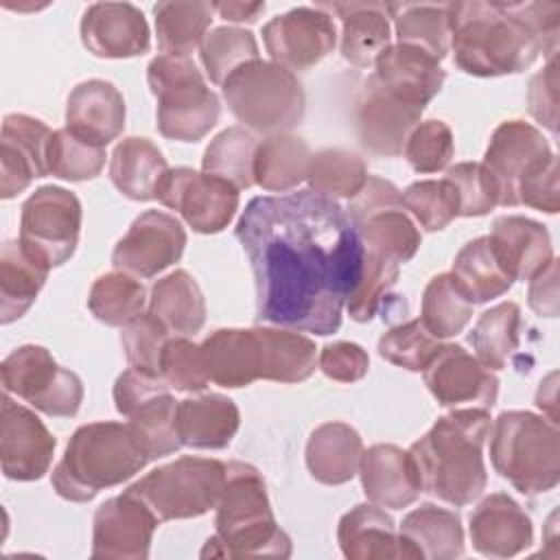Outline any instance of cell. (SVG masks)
<instances>
[{"mask_svg": "<svg viewBox=\"0 0 560 560\" xmlns=\"http://www.w3.org/2000/svg\"><path fill=\"white\" fill-rule=\"evenodd\" d=\"M262 42L273 63L287 70H308L332 52L337 28L322 7H295L262 26Z\"/></svg>", "mask_w": 560, "mask_h": 560, "instance_id": "cell-15", "label": "cell"}, {"mask_svg": "<svg viewBox=\"0 0 560 560\" xmlns=\"http://www.w3.org/2000/svg\"><path fill=\"white\" fill-rule=\"evenodd\" d=\"M468 341L477 361L488 370H503L521 343V308L516 302H501L479 315Z\"/></svg>", "mask_w": 560, "mask_h": 560, "instance_id": "cell-43", "label": "cell"}, {"mask_svg": "<svg viewBox=\"0 0 560 560\" xmlns=\"http://www.w3.org/2000/svg\"><path fill=\"white\" fill-rule=\"evenodd\" d=\"M214 11L225 20L234 24H252L260 18L265 11V2H212Z\"/></svg>", "mask_w": 560, "mask_h": 560, "instance_id": "cell-61", "label": "cell"}, {"mask_svg": "<svg viewBox=\"0 0 560 560\" xmlns=\"http://www.w3.org/2000/svg\"><path fill=\"white\" fill-rule=\"evenodd\" d=\"M144 302L147 291L142 282L136 276L118 269L98 276L88 295L90 313L98 322L120 328L142 313Z\"/></svg>", "mask_w": 560, "mask_h": 560, "instance_id": "cell-46", "label": "cell"}, {"mask_svg": "<svg viewBox=\"0 0 560 560\" xmlns=\"http://www.w3.org/2000/svg\"><path fill=\"white\" fill-rule=\"evenodd\" d=\"M81 201L61 186H42L24 203L20 214V245L39 265L52 269L68 262L79 245Z\"/></svg>", "mask_w": 560, "mask_h": 560, "instance_id": "cell-12", "label": "cell"}, {"mask_svg": "<svg viewBox=\"0 0 560 560\" xmlns=\"http://www.w3.org/2000/svg\"><path fill=\"white\" fill-rule=\"evenodd\" d=\"M149 462L151 455L129 422L81 424L52 468V488L66 501L85 503L131 479Z\"/></svg>", "mask_w": 560, "mask_h": 560, "instance_id": "cell-5", "label": "cell"}, {"mask_svg": "<svg viewBox=\"0 0 560 560\" xmlns=\"http://www.w3.org/2000/svg\"><path fill=\"white\" fill-rule=\"evenodd\" d=\"M527 109L551 133L558 131V59L549 57L527 85Z\"/></svg>", "mask_w": 560, "mask_h": 560, "instance_id": "cell-58", "label": "cell"}, {"mask_svg": "<svg viewBox=\"0 0 560 560\" xmlns=\"http://www.w3.org/2000/svg\"><path fill=\"white\" fill-rule=\"evenodd\" d=\"M92 525V558L144 560L160 521L140 497L125 490L98 505Z\"/></svg>", "mask_w": 560, "mask_h": 560, "instance_id": "cell-17", "label": "cell"}, {"mask_svg": "<svg viewBox=\"0 0 560 560\" xmlns=\"http://www.w3.org/2000/svg\"><path fill=\"white\" fill-rule=\"evenodd\" d=\"M398 273H400L398 262H392L383 256L365 252L359 284L346 302L350 317L359 324L370 322L376 315V311L381 308L387 291L396 284Z\"/></svg>", "mask_w": 560, "mask_h": 560, "instance_id": "cell-52", "label": "cell"}, {"mask_svg": "<svg viewBox=\"0 0 560 560\" xmlns=\"http://www.w3.org/2000/svg\"><path fill=\"white\" fill-rule=\"evenodd\" d=\"M168 171L166 158L149 138H122L109 158V179L120 195L133 201L155 199V190Z\"/></svg>", "mask_w": 560, "mask_h": 560, "instance_id": "cell-33", "label": "cell"}, {"mask_svg": "<svg viewBox=\"0 0 560 560\" xmlns=\"http://www.w3.org/2000/svg\"><path fill=\"white\" fill-rule=\"evenodd\" d=\"M341 553L350 560H418V551L400 534L385 510L374 503L354 505L337 527Z\"/></svg>", "mask_w": 560, "mask_h": 560, "instance_id": "cell-26", "label": "cell"}, {"mask_svg": "<svg viewBox=\"0 0 560 560\" xmlns=\"http://www.w3.org/2000/svg\"><path fill=\"white\" fill-rule=\"evenodd\" d=\"M48 267L33 260L20 241H7L0 252V324L20 319L48 278Z\"/></svg>", "mask_w": 560, "mask_h": 560, "instance_id": "cell-38", "label": "cell"}, {"mask_svg": "<svg viewBox=\"0 0 560 560\" xmlns=\"http://www.w3.org/2000/svg\"><path fill=\"white\" fill-rule=\"evenodd\" d=\"M155 199L175 210L199 234L225 230L238 210V188L188 166L168 168L158 184Z\"/></svg>", "mask_w": 560, "mask_h": 560, "instance_id": "cell-14", "label": "cell"}, {"mask_svg": "<svg viewBox=\"0 0 560 560\" xmlns=\"http://www.w3.org/2000/svg\"><path fill=\"white\" fill-rule=\"evenodd\" d=\"M402 206L427 232H440L459 217L457 190L446 177L409 184L402 190Z\"/></svg>", "mask_w": 560, "mask_h": 560, "instance_id": "cell-50", "label": "cell"}, {"mask_svg": "<svg viewBox=\"0 0 560 560\" xmlns=\"http://www.w3.org/2000/svg\"><path fill=\"white\" fill-rule=\"evenodd\" d=\"M341 20V57L359 68L374 66L392 44L389 4L383 2H332L317 4Z\"/></svg>", "mask_w": 560, "mask_h": 560, "instance_id": "cell-31", "label": "cell"}, {"mask_svg": "<svg viewBox=\"0 0 560 560\" xmlns=\"http://www.w3.org/2000/svg\"><path fill=\"white\" fill-rule=\"evenodd\" d=\"M488 409L466 407L435 420V424L411 444L409 453L420 475L422 492L455 508L477 501L488 483L483 444L490 435Z\"/></svg>", "mask_w": 560, "mask_h": 560, "instance_id": "cell-3", "label": "cell"}, {"mask_svg": "<svg viewBox=\"0 0 560 560\" xmlns=\"http://www.w3.org/2000/svg\"><path fill=\"white\" fill-rule=\"evenodd\" d=\"M354 225L361 234L365 252L383 256L398 265L409 262L416 256L422 241L405 206H389L376 210L354 221Z\"/></svg>", "mask_w": 560, "mask_h": 560, "instance_id": "cell-40", "label": "cell"}, {"mask_svg": "<svg viewBox=\"0 0 560 560\" xmlns=\"http://www.w3.org/2000/svg\"><path fill=\"white\" fill-rule=\"evenodd\" d=\"M372 77L396 98L422 109L440 94L446 81V72L435 57L398 42L376 57Z\"/></svg>", "mask_w": 560, "mask_h": 560, "instance_id": "cell-25", "label": "cell"}, {"mask_svg": "<svg viewBox=\"0 0 560 560\" xmlns=\"http://www.w3.org/2000/svg\"><path fill=\"white\" fill-rule=\"evenodd\" d=\"M481 164L497 188L499 206L558 212V158L534 125L518 118L501 122L490 136Z\"/></svg>", "mask_w": 560, "mask_h": 560, "instance_id": "cell-6", "label": "cell"}, {"mask_svg": "<svg viewBox=\"0 0 560 560\" xmlns=\"http://www.w3.org/2000/svg\"><path fill=\"white\" fill-rule=\"evenodd\" d=\"M158 48L162 55L188 57L201 46L214 15L212 2H158L153 7Z\"/></svg>", "mask_w": 560, "mask_h": 560, "instance_id": "cell-41", "label": "cell"}, {"mask_svg": "<svg viewBox=\"0 0 560 560\" xmlns=\"http://www.w3.org/2000/svg\"><path fill=\"white\" fill-rule=\"evenodd\" d=\"M206 374L221 387H247L262 378V350L254 328H219L201 346Z\"/></svg>", "mask_w": 560, "mask_h": 560, "instance_id": "cell-28", "label": "cell"}, {"mask_svg": "<svg viewBox=\"0 0 560 560\" xmlns=\"http://www.w3.org/2000/svg\"><path fill=\"white\" fill-rule=\"evenodd\" d=\"M214 534L201 558H289L291 538L271 512L262 475L245 462L225 464V481L217 501Z\"/></svg>", "mask_w": 560, "mask_h": 560, "instance_id": "cell-4", "label": "cell"}, {"mask_svg": "<svg viewBox=\"0 0 560 560\" xmlns=\"http://www.w3.org/2000/svg\"><path fill=\"white\" fill-rule=\"evenodd\" d=\"M234 234L252 265L260 322L322 337L339 330L365 254L339 201L311 188L254 197Z\"/></svg>", "mask_w": 560, "mask_h": 560, "instance_id": "cell-1", "label": "cell"}, {"mask_svg": "<svg viewBox=\"0 0 560 560\" xmlns=\"http://www.w3.org/2000/svg\"><path fill=\"white\" fill-rule=\"evenodd\" d=\"M149 313L175 337H188L206 322V300L197 280L186 269H175L151 287Z\"/></svg>", "mask_w": 560, "mask_h": 560, "instance_id": "cell-34", "label": "cell"}, {"mask_svg": "<svg viewBox=\"0 0 560 560\" xmlns=\"http://www.w3.org/2000/svg\"><path fill=\"white\" fill-rule=\"evenodd\" d=\"M201 63L212 83L223 85V81L243 63L258 59V42L254 33L238 26H217L212 28L199 46Z\"/></svg>", "mask_w": 560, "mask_h": 560, "instance_id": "cell-48", "label": "cell"}, {"mask_svg": "<svg viewBox=\"0 0 560 560\" xmlns=\"http://www.w3.org/2000/svg\"><path fill=\"white\" fill-rule=\"evenodd\" d=\"M168 341V330L151 313H140L129 324L122 326L120 343L127 357L129 368H136L147 374L160 376V361L164 346Z\"/></svg>", "mask_w": 560, "mask_h": 560, "instance_id": "cell-54", "label": "cell"}, {"mask_svg": "<svg viewBox=\"0 0 560 560\" xmlns=\"http://www.w3.org/2000/svg\"><path fill=\"white\" fill-rule=\"evenodd\" d=\"M398 44L416 46L438 61L451 50L448 4H389Z\"/></svg>", "mask_w": 560, "mask_h": 560, "instance_id": "cell-42", "label": "cell"}, {"mask_svg": "<svg viewBox=\"0 0 560 560\" xmlns=\"http://www.w3.org/2000/svg\"><path fill=\"white\" fill-rule=\"evenodd\" d=\"M490 243L503 265V269L516 280H532L553 260L551 238L542 223L508 214L492 223Z\"/></svg>", "mask_w": 560, "mask_h": 560, "instance_id": "cell-29", "label": "cell"}, {"mask_svg": "<svg viewBox=\"0 0 560 560\" xmlns=\"http://www.w3.org/2000/svg\"><path fill=\"white\" fill-rule=\"evenodd\" d=\"M475 551L486 558H514L534 542L529 514L505 492H492L479 501L468 518Z\"/></svg>", "mask_w": 560, "mask_h": 560, "instance_id": "cell-23", "label": "cell"}, {"mask_svg": "<svg viewBox=\"0 0 560 560\" xmlns=\"http://www.w3.org/2000/svg\"><path fill=\"white\" fill-rule=\"evenodd\" d=\"M558 374L556 372H549L542 381H540V387L536 392V405L547 413V420H551L553 424H558V411H556V389H558Z\"/></svg>", "mask_w": 560, "mask_h": 560, "instance_id": "cell-62", "label": "cell"}, {"mask_svg": "<svg viewBox=\"0 0 560 560\" xmlns=\"http://www.w3.org/2000/svg\"><path fill=\"white\" fill-rule=\"evenodd\" d=\"M363 440L354 427L332 420L313 429L306 442V468L326 486H341L359 472Z\"/></svg>", "mask_w": 560, "mask_h": 560, "instance_id": "cell-32", "label": "cell"}, {"mask_svg": "<svg viewBox=\"0 0 560 560\" xmlns=\"http://www.w3.org/2000/svg\"><path fill=\"white\" fill-rule=\"evenodd\" d=\"M359 477L368 501L387 510H402L422 492L411 453L396 444H374L363 451Z\"/></svg>", "mask_w": 560, "mask_h": 560, "instance_id": "cell-24", "label": "cell"}, {"mask_svg": "<svg viewBox=\"0 0 560 560\" xmlns=\"http://www.w3.org/2000/svg\"><path fill=\"white\" fill-rule=\"evenodd\" d=\"M527 289V304L540 317L558 315V260L553 258L542 271H538Z\"/></svg>", "mask_w": 560, "mask_h": 560, "instance_id": "cell-60", "label": "cell"}, {"mask_svg": "<svg viewBox=\"0 0 560 560\" xmlns=\"http://www.w3.org/2000/svg\"><path fill=\"white\" fill-rule=\"evenodd\" d=\"M258 140L245 127H228L217 133L203 151L201 168L203 173L217 175L230 182L234 188L243 190L254 186V158Z\"/></svg>", "mask_w": 560, "mask_h": 560, "instance_id": "cell-44", "label": "cell"}, {"mask_svg": "<svg viewBox=\"0 0 560 560\" xmlns=\"http://www.w3.org/2000/svg\"><path fill=\"white\" fill-rule=\"evenodd\" d=\"M186 247V230L162 210H144L116 243L112 262L136 278H153L177 262Z\"/></svg>", "mask_w": 560, "mask_h": 560, "instance_id": "cell-16", "label": "cell"}, {"mask_svg": "<svg viewBox=\"0 0 560 560\" xmlns=\"http://www.w3.org/2000/svg\"><path fill=\"white\" fill-rule=\"evenodd\" d=\"M105 147H98L68 127L55 129L48 142V173L68 182L94 179L105 166Z\"/></svg>", "mask_w": 560, "mask_h": 560, "instance_id": "cell-49", "label": "cell"}, {"mask_svg": "<svg viewBox=\"0 0 560 560\" xmlns=\"http://www.w3.org/2000/svg\"><path fill=\"white\" fill-rule=\"evenodd\" d=\"M308 144L291 133L269 136L258 142L254 158V184L267 192H287L306 182L311 166Z\"/></svg>", "mask_w": 560, "mask_h": 560, "instance_id": "cell-37", "label": "cell"}, {"mask_svg": "<svg viewBox=\"0 0 560 560\" xmlns=\"http://www.w3.org/2000/svg\"><path fill=\"white\" fill-rule=\"evenodd\" d=\"M448 18L455 66L472 77L518 74L558 52V2H448Z\"/></svg>", "mask_w": 560, "mask_h": 560, "instance_id": "cell-2", "label": "cell"}, {"mask_svg": "<svg viewBox=\"0 0 560 560\" xmlns=\"http://www.w3.org/2000/svg\"><path fill=\"white\" fill-rule=\"evenodd\" d=\"M317 365L332 381L357 383L368 374L370 357L354 341H332L319 350Z\"/></svg>", "mask_w": 560, "mask_h": 560, "instance_id": "cell-57", "label": "cell"}, {"mask_svg": "<svg viewBox=\"0 0 560 560\" xmlns=\"http://www.w3.org/2000/svg\"><path fill=\"white\" fill-rule=\"evenodd\" d=\"M440 346V339H435L420 319H409L383 332L378 339V354L398 368L422 372Z\"/></svg>", "mask_w": 560, "mask_h": 560, "instance_id": "cell-51", "label": "cell"}, {"mask_svg": "<svg viewBox=\"0 0 560 560\" xmlns=\"http://www.w3.org/2000/svg\"><path fill=\"white\" fill-rule=\"evenodd\" d=\"M389 206H402V192L389 179L368 175L363 188L350 199L346 210L352 217V221H359L365 214H372Z\"/></svg>", "mask_w": 560, "mask_h": 560, "instance_id": "cell-59", "label": "cell"}, {"mask_svg": "<svg viewBox=\"0 0 560 560\" xmlns=\"http://www.w3.org/2000/svg\"><path fill=\"white\" fill-rule=\"evenodd\" d=\"M451 276L472 304L501 298L514 284V278L503 269L488 236L472 238L457 252Z\"/></svg>", "mask_w": 560, "mask_h": 560, "instance_id": "cell-36", "label": "cell"}, {"mask_svg": "<svg viewBox=\"0 0 560 560\" xmlns=\"http://www.w3.org/2000/svg\"><path fill=\"white\" fill-rule=\"evenodd\" d=\"M160 376L171 389L188 394L201 392L210 383L199 346L186 337H173L166 341L160 361Z\"/></svg>", "mask_w": 560, "mask_h": 560, "instance_id": "cell-55", "label": "cell"}, {"mask_svg": "<svg viewBox=\"0 0 560 560\" xmlns=\"http://www.w3.org/2000/svg\"><path fill=\"white\" fill-rule=\"evenodd\" d=\"M400 536L411 542L418 558L455 560L464 553V527L457 512L422 503L400 523Z\"/></svg>", "mask_w": 560, "mask_h": 560, "instance_id": "cell-35", "label": "cell"}, {"mask_svg": "<svg viewBox=\"0 0 560 560\" xmlns=\"http://www.w3.org/2000/svg\"><path fill=\"white\" fill-rule=\"evenodd\" d=\"M221 88L234 118L256 133H289L304 118L306 96L300 79L273 61H247Z\"/></svg>", "mask_w": 560, "mask_h": 560, "instance_id": "cell-8", "label": "cell"}, {"mask_svg": "<svg viewBox=\"0 0 560 560\" xmlns=\"http://www.w3.org/2000/svg\"><path fill=\"white\" fill-rule=\"evenodd\" d=\"M472 306L475 304L462 293L451 271L438 273L424 287L418 319L435 339H448L468 326Z\"/></svg>", "mask_w": 560, "mask_h": 560, "instance_id": "cell-45", "label": "cell"}, {"mask_svg": "<svg viewBox=\"0 0 560 560\" xmlns=\"http://www.w3.org/2000/svg\"><path fill=\"white\" fill-rule=\"evenodd\" d=\"M0 374L7 394H15L50 418H72L81 409V378L59 365L44 346L26 343L15 348L4 357Z\"/></svg>", "mask_w": 560, "mask_h": 560, "instance_id": "cell-11", "label": "cell"}, {"mask_svg": "<svg viewBox=\"0 0 560 560\" xmlns=\"http://www.w3.org/2000/svg\"><path fill=\"white\" fill-rule=\"evenodd\" d=\"M158 101V129L177 142H197L219 122L221 103L190 57L158 55L147 68Z\"/></svg>", "mask_w": 560, "mask_h": 560, "instance_id": "cell-9", "label": "cell"}, {"mask_svg": "<svg viewBox=\"0 0 560 560\" xmlns=\"http://www.w3.org/2000/svg\"><path fill=\"white\" fill-rule=\"evenodd\" d=\"M262 350V378L302 383L317 365V346L311 337L291 328L256 326Z\"/></svg>", "mask_w": 560, "mask_h": 560, "instance_id": "cell-39", "label": "cell"}, {"mask_svg": "<svg viewBox=\"0 0 560 560\" xmlns=\"http://www.w3.org/2000/svg\"><path fill=\"white\" fill-rule=\"evenodd\" d=\"M225 464L210 457H179L158 466L127 490L140 497L160 523L197 518L217 508Z\"/></svg>", "mask_w": 560, "mask_h": 560, "instance_id": "cell-10", "label": "cell"}, {"mask_svg": "<svg viewBox=\"0 0 560 560\" xmlns=\"http://www.w3.org/2000/svg\"><path fill=\"white\" fill-rule=\"evenodd\" d=\"M365 162L346 149H322L313 153L308 166V188L328 199H352L365 184Z\"/></svg>", "mask_w": 560, "mask_h": 560, "instance_id": "cell-47", "label": "cell"}, {"mask_svg": "<svg viewBox=\"0 0 560 560\" xmlns=\"http://www.w3.org/2000/svg\"><path fill=\"white\" fill-rule=\"evenodd\" d=\"M52 131L39 118L7 114L0 131V197L13 199L33 179L48 175V142Z\"/></svg>", "mask_w": 560, "mask_h": 560, "instance_id": "cell-21", "label": "cell"}, {"mask_svg": "<svg viewBox=\"0 0 560 560\" xmlns=\"http://www.w3.org/2000/svg\"><path fill=\"white\" fill-rule=\"evenodd\" d=\"M402 153L416 173H438L453 160V131L444 120L438 118L418 122L409 133Z\"/></svg>", "mask_w": 560, "mask_h": 560, "instance_id": "cell-53", "label": "cell"}, {"mask_svg": "<svg viewBox=\"0 0 560 560\" xmlns=\"http://www.w3.org/2000/svg\"><path fill=\"white\" fill-rule=\"evenodd\" d=\"M241 427V413L223 394H201L177 402L175 429L182 446L197 451L225 448Z\"/></svg>", "mask_w": 560, "mask_h": 560, "instance_id": "cell-30", "label": "cell"}, {"mask_svg": "<svg viewBox=\"0 0 560 560\" xmlns=\"http://www.w3.org/2000/svg\"><path fill=\"white\" fill-rule=\"evenodd\" d=\"M422 374L424 385L442 407L466 402L490 409L497 402L499 378L459 343H442Z\"/></svg>", "mask_w": 560, "mask_h": 560, "instance_id": "cell-19", "label": "cell"}, {"mask_svg": "<svg viewBox=\"0 0 560 560\" xmlns=\"http://www.w3.org/2000/svg\"><path fill=\"white\" fill-rule=\"evenodd\" d=\"M422 112V107L396 98L374 77H368L357 98L359 140L374 155L398 158Z\"/></svg>", "mask_w": 560, "mask_h": 560, "instance_id": "cell-20", "label": "cell"}, {"mask_svg": "<svg viewBox=\"0 0 560 560\" xmlns=\"http://www.w3.org/2000/svg\"><path fill=\"white\" fill-rule=\"evenodd\" d=\"M444 177L457 190L459 217H483L499 206L497 188L481 162H459Z\"/></svg>", "mask_w": 560, "mask_h": 560, "instance_id": "cell-56", "label": "cell"}, {"mask_svg": "<svg viewBox=\"0 0 560 560\" xmlns=\"http://www.w3.org/2000/svg\"><path fill=\"white\" fill-rule=\"evenodd\" d=\"M55 446V435L37 413L4 392L0 420V464L4 477L11 481L42 479L50 468Z\"/></svg>", "mask_w": 560, "mask_h": 560, "instance_id": "cell-18", "label": "cell"}, {"mask_svg": "<svg viewBox=\"0 0 560 560\" xmlns=\"http://www.w3.org/2000/svg\"><path fill=\"white\" fill-rule=\"evenodd\" d=\"M490 462L521 494H542L560 481V431L532 411H503L490 427Z\"/></svg>", "mask_w": 560, "mask_h": 560, "instance_id": "cell-7", "label": "cell"}, {"mask_svg": "<svg viewBox=\"0 0 560 560\" xmlns=\"http://www.w3.org/2000/svg\"><path fill=\"white\" fill-rule=\"evenodd\" d=\"M114 402L144 442L151 459L171 455L182 446L175 429L177 400L162 376L136 368L125 370L114 383Z\"/></svg>", "mask_w": 560, "mask_h": 560, "instance_id": "cell-13", "label": "cell"}, {"mask_svg": "<svg viewBox=\"0 0 560 560\" xmlns=\"http://www.w3.org/2000/svg\"><path fill=\"white\" fill-rule=\"evenodd\" d=\"M81 42L94 57L129 59L151 48V33L136 4L94 2L83 11Z\"/></svg>", "mask_w": 560, "mask_h": 560, "instance_id": "cell-22", "label": "cell"}, {"mask_svg": "<svg viewBox=\"0 0 560 560\" xmlns=\"http://www.w3.org/2000/svg\"><path fill=\"white\" fill-rule=\"evenodd\" d=\"M125 98L103 79H90L72 88L66 103V127L98 147H107L125 129Z\"/></svg>", "mask_w": 560, "mask_h": 560, "instance_id": "cell-27", "label": "cell"}]
</instances>
